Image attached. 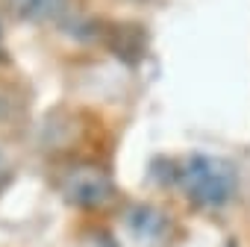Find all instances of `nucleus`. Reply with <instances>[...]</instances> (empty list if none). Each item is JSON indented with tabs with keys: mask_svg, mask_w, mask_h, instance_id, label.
<instances>
[{
	"mask_svg": "<svg viewBox=\"0 0 250 247\" xmlns=\"http://www.w3.org/2000/svg\"><path fill=\"white\" fill-rule=\"evenodd\" d=\"M174 185L200 209H224L238 191V171L229 159L212 153H188L174 162Z\"/></svg>",
	"mask_w": 250,
	"mask_h": 247,
	"instance_id": "nucleus-1",
	"label": "nucleus"
},
{
	"mask_svg": "<svg viewBox=\"0 0 250 247\" xmlns=\"http://www.w3.org/2000/svg\"><path fill=\"white\" fill-rule=\"evenodd\" d=\"M6 6L24 21H59L68 12V0H6Z\"/></svg>",
	"mask_w": 250,
	"mask_h": 247,
	"instance_id": "nucleus-4",
	"label": "nucleus"
},
{
	"mask_svg": "<svg viewBox=\"0 0 250 247\" xmlns=\"http://www.w3.org/2000/svg\"><path fill=\"white\" fill-rule=\"evenodd\" d=\"M130 3H153V0H130Z\"/></svg>",
	"mask_w": 250,
	"mask_h": 247,
	"instance_id": "nucleus-6",
	"label": "nucleus"
},
{
	"mask_svg": "<svg viewBox=\"0 0 250 247\" xmlns=\"http://www.w3.org/2000/svg\"><path fill=\"white\" fill-rule=\"evenodd\" d=\"M229 247H235V244H229Z\"/></svg>",
	"mask_w": 250,
	"mask_h": 247,
	"instance_id": "nucleus-7",
	"label": "nucleus"
},
{
	"mask_svg": "<svg viewBox=\"0 0 250 247\" xmlns=\"http://www.w3.org/2000/svg\"><path fill=\"white\" fill-rule=\"evenodd\" d=\"M168 215L159 212L156 206H136L130 215H127V226L130 232L136 235L139 244H153V241H162L165 232H168Z\"/></svg>",
	"mask_w": 250,
	"mask_h": 247,
	"instance_id": "nucleus-3",
	"label": "nucleus"
},
{
	"mask_svg": "<svg viewBox=\"0 0 250 247\" xmlns=\"http://www.w3.org/2000/svg\"><path fill=\"white\" fill-rule=\"evenodd\" d=\"M6 180H9V159L0 153V188L6 185Z\"/></svg>",
	"mask_w": 250,
	"mask_h": 247,
	"instance_id": "nucleus-5",
	"label": "nucleus"
},
{
	"mask_svg": "<svg viewBox=\"0 0 250 247\" xmlns=\"http://www.w3.org/2000/svg\"><path fill=\"white\" fill-rule=\"evenodd\" d=\"M59 191L68 203L80 209H103L115 200L112 177L94 162H74L59 177Z\"/></svg>",
	"mask_w": 250,
	"mask_h": 247,
	"instance_id": "nucleus-2",
	"label": "nucleus"
}]
</instances>
